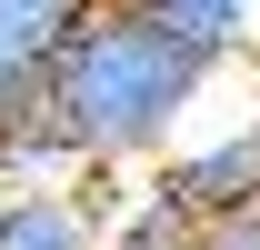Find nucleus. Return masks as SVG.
<instances>
[{"label": "nucleus", "instance_id": "obj_1", "mask_svg": "<svg viewBox=\"0 0 260 250\" xmlns=\"http://www.w3.org/2000/svg\"><path fill=\"white\" fill-rule=\"evenodd\" d=\"M210 80H220V60H200L190 40L140 20L130 0H90V20L70 30L60 70H50V120L70 130V150L90 170H130V160L170 150L180 110Z\"/></svg>", "mask_w": 260, "mask_h": 250}, {"label": "nucleus", "instance_id": "obj_2", "mask_svg": "<svg viewBox=\"0 0 260 250\" xmlns=\"http://www.w3.org/2000/svg\"><path fill=\"white\" fill-rule=\"evenodd\" d=\"M150 200H160L180 230H220V220L260 210V130H220V140H200V150H160L150 170Z\"/></svg>", "mask_w": 260, "mask_h": 250}, {"label": "nucleus", "instance_id": "obj_3", "mask_svg": "<svg viewBox=\"0 0 260 250\" xmlns=\"http://www.w3.org/2000/svg\"><path fill=\"white\" fill-rule=\"evenodd\" d=\"M80 20H90V0H0V120L50 100V70Z\"/></svg>", "mask_w": 260, "mask_h": 250}, {"label": "nucleus", "instance_id": "obj_4", "mask_svg": "<svg viewBox=\"0 0 260 250\" xmlns=\"http://www.w3.org/2000/svg\"><path fill=\"white\" fill-rule=\"evenodd\" d=\"M0 250H110V210L80 180H0Z\"/></svg>", "mask_w": 260, "mask_h": 250}, {"label": "nucleus", "instance_id": "obj_5", "mask_svg": "<svg viewBox=\"0 0 260 250\" xmlns=\"http://www.w3.org/2000/svg\"><path fill=\"white\" fill-rule=\"evenodd\" d=\"M140 20H160L170 40H190L200 60H240V50H260V0H130Z\"/></svg>", "mask_w": 260, "mask_h": 250}, {"label": "nucleus", "instance_id": "obj_6", "mask_svg": "<svg viewBox=\"0 0 260 250\" xmlns=\"http://www.w3.org/2000/svg\"><path fill=\"white\" fill-rule=\"evenodd\" d=\"M110 250H200V230H180V220H170L160 200L140 190V210H130L120 230H110Z\"/></svg>", "mask_w": 260, "mask_h": 250}, {"label": "nucleus", "instance_id": "obj_7", "mask_svg": "<svg viewBox=\"0 0 260 250\" xmlns=\"http://www.w3.org/2000/svg\"><path fill=\"white\" fill-rule=\"evenodd\" d=\"M200 250H260V210H240V220H220V230H200Z\"/></svg>", "mask_w": 260, "mask_h": 250}, {"label": "nucleus", "instance_id": "obj_8", "mask_svg": "<svg viewBox=\"0 0 260 250\" xmlns=\"http://www.w3.org/2000/svg\"><path fill=\"white\" fill-rule=\"evenodd\" d=\"M250 130H260V50H250Z\"/></svg>", "mask_w": 260, "mask_h": 250}]
</instances>
